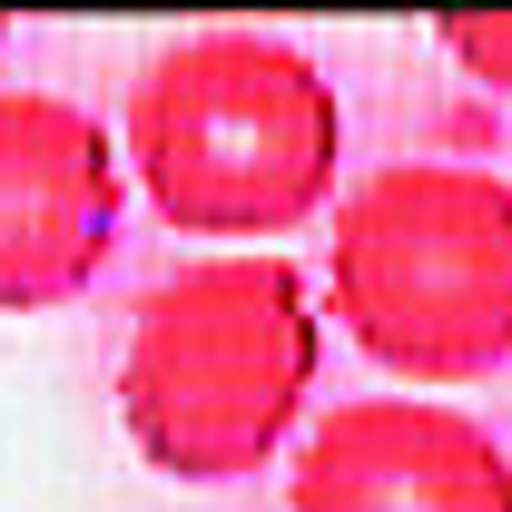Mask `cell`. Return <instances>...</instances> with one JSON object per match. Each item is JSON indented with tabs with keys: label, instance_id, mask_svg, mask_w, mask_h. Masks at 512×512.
Returning <instances> with one entry per match:
<instances>
[{
	"label": "cell",
	"instance_id": "277c9868",
	"mask_svg": "<svg viewBox=\"0 0 512 512\" xmlns=\"http://www.w3.org/2000/svg\"><path fill=\"white\" fill-rule=\"evenodd\" d=\"M119 138L60 89H0V316H50L119 256Z\"/></svg>",
	"mask_w": 512,
	"mask_h": 512
},
{
	"label": "cell",
	"instance_id": "52a82bcc",
	"mask_svg": "<svg viewBox=\"0 0 512 512\" xmlns=\"http://www.w3.org/2000/svg\"><path fill=\"white\" fill-rule=\"evenodd\" d=\"M0 50H10V20H0Z\"/></svg>",
	"mask_w": 512,
	"mask_h": 512
},
{
	"label": "cell",
	"instance_id": "5b68a950",
	"mask_svg": "<svg viewBox=\"0 0 512 512\" xmlns=\"http://www.w3.org/2000/svg\"><path fill=\"white\" fill-rule=\"evenodd\" d=\"M286 512H512V453L463 404L355 394L296 444Z\"/></svg>",
	"mask_w": 512,
	"mask_h": 512
},
{
	"label": "cell",
	"instance_id": "3957f363",
	"mask_svg": "<svg viewBox=\"0 0 512 512\" xmlns=\"http://www.w3.org/2000/svg\"><path fill=\"white\" fill-rule=\"evenodd\" d=\"M325 296L355 355L404 384L512 365V178L463 158H394L335 197Z\"/></svg>",
	"mask_w": 512,
	"mask_h": 512
},
{
	"label": "cell",
	"instance_id": "6da1fadb",
	"mask_svg": "<svg viewBox=\"0 0 512 512\" xmlns=\"http://www.w3.org/2000/svg\"><path fill=\"white\" fill-rule=\"evenodd\" d=\"M325 365V316L306 266L276 247H227L168 266L119 345V424L168 483H247L296 434Z\"/></svg>",
	"mask_w": 512,
	"mask_h": 512
},
{
	"label": "cell",
	"instance_id": "8992f818",
	"mask_svg": "<svg viewBox=\"0 0 512 512\" xmlns=\"http://www.w3.org/2000/svg\"><path fill=\"white\" fill-rule=\"evenodd\" d=\"M444 50L473 69L483 89H503V99H512V10H493V20H444Z\"/></svg>",
	"mask_w": 512,
	"mask_h": 512
},
{
	"label": "cell",
	"instance_id": "7a4b0ae2",
	"mask_svg": "<svg viewBox=\"0 0 512 512\" xmlns=\"http://www.w3.org/2000/svg\"><path fill=\"white\" fill-rule=\"evenodd\" d=\"M119 158L178 237H286L345 168V99L296 40L197 30L128 79Z\"/></svg>",
	"mask_w": 512,
	"mask_h": 512
}]
</instances>
